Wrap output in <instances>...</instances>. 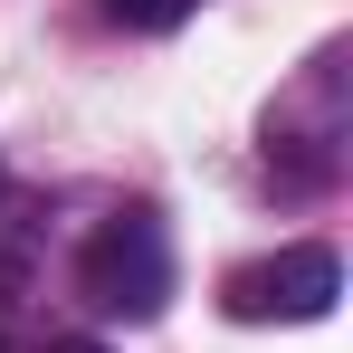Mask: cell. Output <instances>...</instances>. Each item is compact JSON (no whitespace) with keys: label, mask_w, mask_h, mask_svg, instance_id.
<instances>
[{"label":"cell","mask_w":353,"mask_h":353,"mask_svg":"<svg viewBox=\"0 0 353 353\" xmlns=\"http://www.w3.org/2000/svg\"><path fill=\"white\" fill-rule=\"evenodd\" d=\"M48 353H105V344H86V334H67V344H48Z\"/></svg>","instance_id":"cell-4"},{"label":"cell","mask_w":353,"mask_h":353,"mask_svg":"<svg viewBox=\"0 0 353 353\" xmlns=\"http://www.w3.org/2000/svg\"><path fill=\"white\" fill-rule=\"evenodd\" d=\"M334 296H344V258L296 239V248H277V258L230 277V315L239 325H315V315H334Z\"/></svg>","instance_id":"cell-2"},{"label":"cell","mask_w":353,"mask_h":353,"mask_svg":"<svg viewBox=\"0 0 353 353\" xmlns=\"http://www.w3.org/2000/svg\"><path fill=\"white\" fill-rule=\"evenodd\" d=\"M105 10H115L124 29H172V19L191 10V0H105Z\"/></svg>","instance_id":"cell-3"},{"label":"cell","mask_w":353,"mask_h":353,"mask_svg":"<svg viewBox=\"0 0 353 353\" xmlns=\"http://www.w3.org/2000/svg\"><path fill=\"white\" fill-rule=\"evenodd\" d=\"M77 296H86L96 315H124V325L163 315V296H172V248H163V230H153L143 210L105 220V230L77 248Z\"/></svg>","instance_id":"cell-1"}]
</instances>
